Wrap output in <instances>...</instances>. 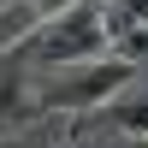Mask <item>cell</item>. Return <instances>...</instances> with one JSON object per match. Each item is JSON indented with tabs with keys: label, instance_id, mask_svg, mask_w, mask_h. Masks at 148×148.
<instances>
[{
	"label": "cell",
	"instance_id": "obj_1",
	"mask_svg": "<svg viewBox=\"0 0 148 148\" xmlns=\"http://www.w3.org/2000/svg\"><path fill=\"white\" fill-rule=\"evenodd\" d=\"M142 65L119 53H101V59H83V65H59L47 77H36V113H101L113 95H125L136 83Z\"/></svg>",
	"mask_w": 148,
	"mask_h": 148
},
{
	"label": "cell",
	"instance_id": "obj_2",
	"mask_svg": "<svg viewBox=\"0 0 148 148\" xmlns=\"http://www.w3.org/2000/svg\"><path fill=\"white\" fill-rule=\"evenodd\" d=\"M30 53L42 71H59V65H83V59H101L113 53V30H107V6L101 0H77V6L53 12L42 30L30 36Z\"/></svg>",
	"mask_w": 148,
	"mask_h": 148
},
{
	"label": "cell",
	"instance_id": "obj_3",
	"mask_svg": "<svg viewBox=\"0 0 148 148\" xmlns=\"http://www.w3.org/2000/svg\"><path fill=\"white\" fill-rule=\"evenodd\" d=\"M101 119L119 130V136H148V89L130 83L125 95H113V101L101 107Z\"/></svg>",
	"mask_w": 148,
	"mask_h": 148
},
{
	"label": "cell",
	"instance_id": "obj_4",
	"mask_svg": "<svg viewBox=\"0 0 148 148\" xmlns=\"http://www.w3.org/2000/svg\"><path fill=\"white\" fill-rule=\"evenodd\" d=\"M42 24H47V12L36 6V0H12V6H0V47H12V42H30Z\"/></svg>",
	"mask_w": 148,
	"mask_h": 148
},
{
	"label": "cell",
	"instance_id": "obj_5",
	"mask_svg": "<svg viewBox=\"0 0 148 148\" xmlns=\"http://www.w3.org/2000/svg\"><path fill=\"white\" fill-rule=\"evenodd\" d=\"M113 53L130 59V65H148V24H125V30L113 36Z\"/></svg>",
	"mask_w": 148,
	"mask_h": 148
},
{
	"label": "cell",
	"instance_id": "obj_6",
	"mask_svg": "<svg viewBox=\"0 0 148 148\" xmlns=\"http://www.w3.org/2000/svg\"><path fill=\"white\" fill-rule=\"evenodd\" d=\"M36 6H42L47 18H53V12H65V6H77V0H36Z\"/></svg>",
	"mask_w": 148,
	"mask_h": 148
},
{
	"label": "cell",
	"instance_id": "obj_7",
	"mask_svg": "<svg viewBox=\"0 0 148 148\" xmlns=\"http://www.w3.org/2000/svg\"><path fill=\"white\" fill-rule=\"evenodd\" d=\"M125 148H148V136H125Z\"/></svg>",
	"mask_w": 148,
	"mask_h": 148
},
{
	"label": "cell",
	"instance_id": "obj_8",
	"mask_svg": "<svg viewBox=\"0 0 148 148\" xmlns=\"http://www.w3.org/2000/svg\"><path fill=\"white\" fill-rule=\"evenodd\" d=\"M101 148H125V142H101Z\"/></svg>",
	"mask_w": 148,
	"mask_h": 148
},
{
	"label": "cell",
	"instance_id": "obj_9",
	"mask_svg": "<svg viewBox=\"0 0 148 148\" xmlns=\"http://www.w3.org/2000/svg\"><path fill=\"white\" fill-rule=\"evenodd\" d=\"M0 6H12V0H0Z\"/></svg>",
	"mask_w": 148,
	"mask_h": 148
}]
</instances>
